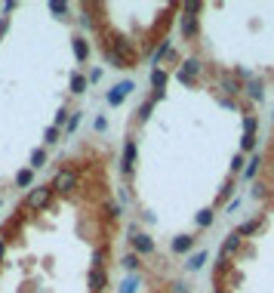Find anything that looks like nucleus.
Returning <instances> with one entry per match:
<instances>
[{"label":"nucleus","instance_id":"nucleus-1","mask_svg":"<svg viewBox=\"0 0 274 293\" xmlns=\"http://www.w3.org/2000/svg\"><path fill=\"white\" fill-rule=\"evenodd\" d=\"M52 198V186H37L28 198H25V210H43Z\"/></svg>","mask_w":274,"mask_h":293},{"label":"nucleus","instance_id":"nucleus-2","mask_svg":"<svg viewBox=\"0 0 274 293\" xmlns=\"http://www.w3.org/2000/svg\"><path fill=\"white\" fill-rule=\"evenodd\" d=\"M71 188H77V176H74V170H59L56 179H52V192L68 194Z\"/></svg>","mask_w":274,"mask_h":293},{"label":"nucleus","instance_id":"nucleus-3","mask_svg":"<svg viewBox=\"0 0 274 293\" xmlns=\"http://www.w3.org/2000/svg\"><path fill=\"white\" fill-rule=\"evenodd\" d=\"M200 10V4H188L185 6V16H182V34H185V38H194V31H197V12Z\"/></svg>","mask_w":274,"mask_h":293},{"label":"nucleus","instance_id":"nucleus-4","mask_svg":"<svg viewBox=\"0 0 274 293\" xmlns=\"http://www.w3.org/2000/svg\"><path fill=\"white\" fill-rule=\"evenodd\" d=\"M105 284H108V272L105 268H93V272H89V290H93V293H102Z\"/></svg>","mask_w":274,"mask_h":293},{"label":"nucleus","instance_id":"nucleus-5","mask_svg":"<svg viewBox=\"0 0 274 293\" xmlns=\"http://www.w3.org/2000/svg\"><path fill=\"white\" fill-rule=\"evenodd\" d=\"M197 71H200V62H197V59H188L185 65H182V71H179L176 78H179L182 84H191V80H194V74H197Z\"/></svg>","mask_w":274,"mask_h":293},{"label":"nucleus","instance_id":"nucleus-6","mask_svg":"<svg viewBox=\"0 0 274 293\" xmlns=\"http://www.w3.org/2000/svg\"><path fill=\"white\" fill-rule=\"evenodd\" d=\"M130 90H133V80H123V84H117V86L111 90V93H108V102H111V105H120V102H123V96L130 93Z\"/></svg>","mask_w":274,"mask_h":293},{"label":"nucleus","instance_id":"nucleus-7","mask_svg":"<svg viewBox=\"0 0 274 293\" xmlns=\"http://www.w3.org/2000/svg\"><path fill=\"white\" fill-rule=\"evenodd\" d=\"M133 247H136L139 253H151V250H154V241H151L148 234H136V238H133Z\"/></svg>","mask_w":274,"mask_h":293},{"label":"nucleus","instance_id":"nucleus-8","mask_svg":"<svg viewBox=\"0 0 274 293\" xmlns=\"http://www.w3.org/2000/svg\"><path fill=\"white\" fill-rule=\"evenodd\" d=\"M237 247H241V234L234 232V234H228V241L222 244V262H225V256H231V253H234Z\"/></svg>","mask_w":274,"mask_h":293},{"label":"nucleus","instance_id":"nucleus-9","mask_svg":"<svg viewBox=\"0 0 274 293\" xmlns=\"http://www.w3.org/2000/svg\"><path fill=\"white\" fill-rule=\"evenodd\" d=\"M133 158H136V145H133V142H126V148H123V173H130V170H133Z\"/></svg>","mask_w":274,"mask_h":293},{"label":"nucleus","instance_id":"nucleus-10","mask_svg":"<svg viewBox=\"0 0 274 293\" xmlns=\"http://www.w3.org/2000/svg\"><path fill=\"white\" fill-rule=\"evenodd\" d=\"M191 244H194L191 238H176V241H173V250H176V253H188Z\"/></svg>","mask_w":274,"mask_h":293},{"label":"nucleus","instance_id":"nucleus-11","mask_svg":"<svg viewBox=\"0 0 274 293\" xmlns=\"http://www.w3.org/2000/svg\"><path fill=\"white\" fill-rule=\"evenodd\" d=\"M222 86H225V93H241V86H237V78L234 74H225L222 78Z\"/></svg>","mask_w":274,"mask_h":293},{"label":"nucleus","instance_id":"nucleus-12","mask_svg":"<svg viewBox=\"0 0 274 293\" xmlns=\"http://www.w3.org/2000/svg\"><path fill=\"white\" fill-rule=\"evenodd\" d=\"M83 86H86V78H80V74L71 78V93H83Z\"/></svg>","mask_w":274,"mask_h":293},{"label":"nucleus","instance_id":"nucleus-13","mask_svg":"<svg viewBox=\"0 0 274 293\" xmlns=\"http://www.w3.org/2000/svg\"><path fill=\"white\" fill-rule=\"evenodd\" d=\"M74 52H77V59H86L89 50H86V40L83 38H74Z\"/></svg>","mask_w":274,"mask_h":293},{"label":"nucleus","instance_id":"nucleus-14","mask_svg":"<svg viewBox=\"0 0 274 293\" xmlns=\"http://www.w3.org/2000/svg\"><path fill=\"white\" fill-rule=\"evenodd\" d=\"M204 262H207V253H194L191 260H188V268H200Z\"/></svg>","mask_w":274,"mask_h":293},{"label":"nucleus","instance_id":"nucleus-15","mask_svg":"<svg viewBox=\"0 0 274 293\" xmlns=\"http://www.w3.org/2000/svg\"><path fill=\"white\" fill-rule=\"evenodd\" d=\"M151 84L157 86V93H160V90H163V84H167V74H163V71H154V74H151Z\"/></svg>","mask_w":274,"mask_h":293},{"label":"nucleus","instance_id":"nucleus-16","mask_svg":"<svg viewBox=\"0 0 274 293\" xmlns=\"http://www.w3.org/2000/svg\"><path fill=\"white\" fill-rule=\"evenodd\" d=\"M31 179H34L31 170H19V176H15V182H19V186H31Z\"/></svg>","mask_w":274,"mask_h":293},{"label":"nucleus","instance_id":"nucleus-17","mask_svg":"<svg viewBox=\"0 0 274 293\" xmlns=\"http://www.w3.org/2000/svg\"><path fill=\"white\" fill-rule=\"evenodd\" d=\"M43 160H46V152H43V148H37V152L31 154V167H40Z\"/></svg>","mask_w":274,"mask_h":293},{"label":"nucleus","instance_id":"nucleus-18","mask_svg":"<svg viewBox=\"0 0 274 293\" xmlns=\"http://www.w3.org/2000/svg\"><path fill=\"white\" fill-rule=\"evenodd\" d=\"M123 266L130 268V272H136V268H139V260H136V253H130V256H126V260H123Z\"/></svg>","mask_w":274,"mask_h":293},{"label":"nucleus","instance_id":"nucleus-19","mask_svg":"<svg viewBox=\"0 0 274 293\" xmlns=\"http://www.w3.org/2000/svg\"><path fill=\"white\" fill-rule=\"evenodd\" d=\"M210 222H213V216H210V213H200V216H197V226H200V228H207Z\"/></svg>","mask_w":274,"mask_h":293},{"label":"nucleus","instance_id":"nucleus-20","mask_svg":"<svg viewBox=\"0 0 274 293\" xmlns=\"http://www.w3.org/2000/svg\"><path fill=\"white\" fill-rule=\"evenodd\" d=\"M256 170H259V160L253 158V160H250V167H247V179H250V176H256Z\"/></svg>","mask_w":274,"mask_h":293},{"label":"nucleus","instance_id":"nucleus-21","mask_svg":"<svg viewBox=\"0 0 274 293\" xmlns=\"http://www.w3.org/2000/svg\"><path fill=\"white\" fill-rule=\"evenodd\" d=\"M59 139V126H52V130H46V142H56Z\"/></svg>","mask_w":274,"mask_h":293},{"label":"nucleus","instance_id":"nucleus-22","mask_svg":"<svg viewBox=\"0 0 274 293\" xmlns=\"http://www.w3.org/2000/svg\"><path fill=\"white\" fill-rule=\"evenodd\" d=\"M52 12H68V4H49Z\"/></svg>","mask_w":274,"mask_h":293},{"label":"nucleus","instance_id":"nucleus-23","mask_svg":"<svg viewBox=\"0 0 274 293\" xmlns=\"http://www.w3.org/2000/svg\"><path fill=\"white\" fill-rule=\"evenodd\" d=\"M77 124H80V114H74V118L68 120V130H77Z\"/></svg>","mask_w":274,"mask_h":293},{"label":"nucleus","instance_id":"nucleus-24","mask_svg":"<svg viewBox=\"0 0 274 293\" xmlns=\"http://www.w3.org/2000/svg\"><path fill=\"white\" fill-rule=\"evenodd\" d=\"M176 293H188V290H185V284H176Z\"/></svg>","mask_w":274,"mask_h":293},{"label":"nucleus","instance_id":"nucleus-25","mask_svg":"<svg viewBox=\"0 0 274 293\" xmlns=\"http://www.w3.org/2000/svg\"><path fill=\"white\" fill-rule=\"evenodd\" d=\"M0 256H3V244H0Z\"/></svg>","mask_w":274,"mask_h":293},{"label":"nucleus","instance_id":"nucleus-26","mask_svg":"<svg viewBox=\"0 0 274 293\" xmlns=\"http://www.w3.org/2000/svg\"><path fill=\"white\" fill-rule=\"evenodd\" d=\"M219 293H222V290H219Z\"/></svg>","mask_w":274,"mask_h":293}]
</instances>
